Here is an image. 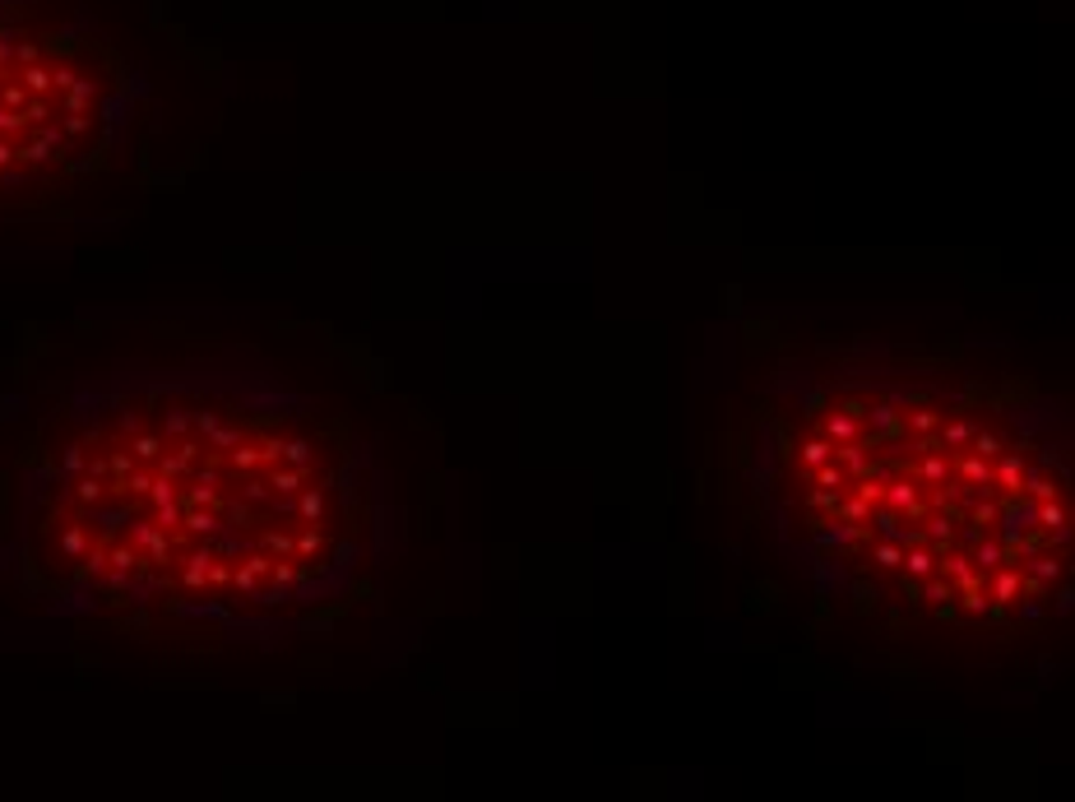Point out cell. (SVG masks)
I'll list each match as a JSON object with an SVG mask.
<instances>
[{"instance_id":"6da1fadb","label":"cell","mask_w":1075,"mask_h":802,"mask_svg":"<svg viewBox=\"0 0 1075 802\" xmlns=\"http://www.w3.org/2000/svg\"><path fill=\"white\" fill-rule=\"evenodd\" d=\"M399 533L381 432L255 349L65 376L10 473L5 571L65 622L279 645L339 622Z\"/></svg>"},{"instance_id":"7a4b0ae2","label":"cell","mask_w":1075,"mask_h":802,"mask_svg":"<svg viewBox=\"0 0 1075 802\" xmlns=\"http://www.w3.org/2000/svg\"><path fill=\"white\" fill-rule=\"evenodd\" d=\"M765 548L885 635L1019 640L1071 599V413L1015 371L904 339H806L723 436Z\"/></svg>"},{"instance_id":"3957f363","label":"cell","mask_w":1075,"mask_h":802,"mask_svg":"<svg viewBox=\"0 0 1075 802\" xmlns=\"http://www.w3.org/2000/svg\"><path fill=\"white\" fill-rule=\"evenodd\" d=\"M149 107V70L89 0H0V213L116 177Z\"/></svg>"}]
</instances>
